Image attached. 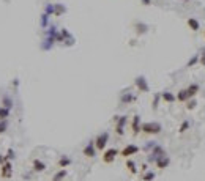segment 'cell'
Returning <instances> with one entry per match:
<instances>
[{"instance_id": "obj_34", "label": "cell", "mask_w": 205, "mask_h": 181, "mask_svg": "<svg viewBox=\"0 0 205 181\" xmlns=\"http://www.w3.org/2000/svg\"><path fill=\"white\" fill-rule=\"evenodd\" d=\"M5 162V156H2V155H0V165H2Z\"/></svg>"}, {"instance_id": "obj_30", "label": "cell", "mask_w": 205, "mask_h": 181, "mask_svg": "<svg viewBox=\"0 0 205 181\" xmlns=\"http://www.w3.org/2000/svg\"><path fill=\"white\" fill-rule=\"evenodd\" d=\"M46 14L49 16V14H54V5H47L46 6Z\"/></svg>"}, {"instance_id": "obj_9", "label": "cell", "mask_w": 205, "mask_h": 181, "mask_svg": "<svg viewBox=\"0 0 205 181\" xmlns=\"http://www.w3.org/2000/svg\"><path fill=\"white\" fill-rule=\"evenodd\" d=\"M142 128V121H141V117L139 115H134L133 117V121H131V131H133V135H137Z\"/></svg>"}, {"instance_id": "obj_24", "label": "cell", "mask_w": 205, "mask_h": 181, "mask_svg": "<svg viewBox=\"0 0 205 181\" xmlns=\"http://www.w3.org/2000/svg\"><path fill=\"white\" fill-rule=\"evenodd\" d=\"M188 128H189V121H186V120H185V121L180 124V129H178V132H180V134H183V132H186V129H188Z\"/></svg>"}, {"instance_id": "obj_19", "label": "cell", "mask_w": 205, "mask_h": 181, "mask_svg": "<svg viewBox=\"0 0 205 181\" xmlns=\"http://www.w3.org/2000/svg\"><path fill=\"white\" fill-rule=\"evenodd\" d=\"M66 10H65V6L63 5H54V14H55V16H60V14H63V13H65Z\"/></svg>"}, {"instance_id": "obj_2", "label": "cell", "mask_w": 205, "mask_h": 181, "mask_svg": "<svg viewBox=\"0 0 205 181\" xmlns=\"http://www.w3.org/2000/svg\"><path fill=\"white\" fill-rule=\"evenodd\" d=\"M107 142H109V132L107 131H104V132H101V134H98L95 137V147H96L98 151H104Z\"/></svg>"}, {"instance_id": "obj_31", "label": "cell", "mask_w": 205, "mask_h": 181, "mask_svg": "<svg viewBox=\"0 0 205 181\" xmlns=\"http://www.w3.org/2000/svg\"><path fill=\"white\" fill-rule=\"evenodd\" d=\"M47 18H49V16L44 13V14H43V19H41V24H43L44 27H46V24H47Z\"/></svg>"}, {"instance_id": "obj_23", "label": "cell", "mask_w": 205, "mask_h": 181, "mask_svg": "<svg viewBox=\"0 0 205 181\" xmlns=\"http://www.w3.org/2000/svg\"><path fill=\"white\" fill-rule=\"evenodd\" d=\"M155 179V172H145L142 175V181H153Z\"/></svg>"}, {"instance_id": "obj_14", "label": "cell", "mask_w": 205, "mask_h": 181, "mask_svg": "<svg viewBox=\"0 0 205 181\" xmlns=\"http://www.w3.org/2000/svg\"><path fill=\"white\" fill-rule=\"evenodd\" d=\"M32 167H33L35 172H44L46 170V164L43 161H39V159H33L32 161Z\"/></svg>"}, {"instance_id": "obj_29", "label": "cell", "mask_w": 205, "mask_h": 181, "mask_svg": "<svg viewBox=\"0 0 205 181\" xmlns=\"http://www.w3.org/2000/svg\"><path fill=\"white\" fill-rule=\"evenodd\" d=\"M159 98H161V93H158V95L155 96V99H153V109H158V101H159Z\"/></svg>"}, {"instance_id": "obj_10", "label": "cell", "mask_w": 205, "mask_h": 181, "mask_svg": "<svg viewBox=\"0 0 205 181\" xmlns=\"http://www.w3.org/2000/svg\"><path fill=\"white\" fill-rule=\"evenodd\" d=\"M199 90H200V87L197 85V83H191V85H188L185 88V91H186V99L189 101L191 98H194V96L199 93Z\"/></svg>"}, {"instance_id": "obj_5", "label": "cell", "mask_w": 205, "mask_h": 181, "mask_svg": "<svg viewBox=\"0 0 205 181\" xmlns=\"http://www.w3.org/2000/svg\"><path fill=\"white\" fill-rule=\"evenodd\" d=\"M134 85L136 88H137L141 93H148L150 91V87H148V83H147V79L144 76H137L134 79Z\"/></svg>"}, {"instance_id": "obj_35", "label": "cell", "mask_w": 205, "mask_h": 181, "mask_svg": "<svg viewBox=\"0 0 205 181\" xmlns=\"http://www.w3.org/2000/svg\"><path fill=\"white\" fill-rule=\"evenodd\" d=\"M203 36H205V30H203Z\"/></svg>"}, {"instance_id": "obj_7", "label": "cell", "mask_w": 205, "mask_h": 181, "mask_svg": "<svg viewBox=\"0 0 205 181\" xmlns=\"http://www.w3.org/2000/svg\"><path fill=\"white\" fill-rule=\"evenodd\" d=\"M0 176L5 178V179H10L13 176V164L11 161H5L2 164V170H0Z\"/></svg>"}, {"instance_id": "obj_4", "label": "cell", "mask_w": 205, "mask_h": 181, "mask_svg": "<svg viewBox=\"0 0 205 181\" xmlns=\"http://www.w3.org/2000/svg\"><path fill=\"white\" fill-rule=\"evenodd\" d=\"M114 120L117 121V124H115V134L117 135H123V134H125V126H126V123H128V117L126 115L115 117Z\"/></svg>"}, {"instance_id": "obj_1", "label": "cell", "mask_w": 205, "mask_h": 181, "mask_svg": "<svg viewBox=\"0 0 205 181\" xmlns=\"http://www.w3.org/2000/svg\"><path fill=\"white\" fill-rule=\"evenodd\" d=\"M141 131L144 134H148V135H156L162 131V126L158 121H147V123H142Z\"/></svg>"}, {"instance_id": "obj_33", "label": "cell", "mask_w": 205, "mask_h": 181, "mask_svg": "<svg viewBox=\"0 0 205 181\" xmlns=\"http://www.w3.org/2000/svg\"><path fill=\"white\" fill-rule=\"evenodd\" d=\"M141 2H142V5H150V3H152V0H141Z\"/></svg>"}, {"instance_id": "obj_15", "label": "cell", "mask_w": 205, "mask_h": 181, "mask_svg": "<svg viewBox=\"0 0 205 181\" xmlns=\"http://www.w3.org/2000/svg\"><path fill=\"white\" fill-rule=\"evenodd\" d=\"M126 169H128V172H129L131 175H136V173H137V167H136L134 161H131V159L126 161Z\"/></svg>"}, {"instance_id": "obj_3", "label": "cell", "mask_w": 205, "mask_h": 181, "mask_svg": "<svg viewBox=\"0 0 205 181\" xmlns=\"http://www.w3.org/2000/svg\"><path fill=\"white\" fill-rule=\"evenodd\" d=\"M117 156H118V150L117 148H107L103 153V162L104 164H112Z\"/></svg>"}, {"instance_id": "obj_22", "label": "cell", "mask_w": 205, "mask_h": 181, "mask_svg": "<svg viewBox=\"0 0 205 181\" xmlns=\"http://www.w3.org/2000/svg\"><path fill=\"white\" fill-rule=\"evenodd\" d=\"M2 104H3V107H6V109H11V107H13V99L10 98V96H3Z\"/></svg>"}, {"instance_id": "obj_17", "label": "cell", "mask_w": 205, "mask_h": 181, "mask_svg": "<svg viewBox=\"0 0 205 181\" xmlns=\"http://www.w3.org/2000/svg\"><path fill=\"white\" fill-rule=\"evenodd\" d=\"M68 175V172H66V169H60L55 175H54V178H52V181H62L65 176Z\"/></svg>"}, {"instance_id": "obj_27", "label": "cell", "mask_w": 205, "mask_h": 181, "mask_svg": "<svg viewBox=\"0 0 205 181\" xmlns=\"http://www.w3.org/2000/svg\"><path fill=\"white\" fill-rule=\"evenodd\" d=\"M196 107V99H189V101H186V109L188 110H193Z\"/></svg>"}, {"instance_id": "obj_18", "label": "cell", "mask_w": 205, "mask_h": 181, "mask_svg": "<svg viewBox=\"0 0 205 181\" xmlns=\"http://www.w3.org/2000/svg\"><path fill=\"white\" fill-rule=\"evenodd\" d=\"M134 99H136V96H133L131 93H123V96H121L120 101H121L123 104H129V103H133Z\"/></svg>"}, {"instance_id": "obj_32", "label": "cell", "mask_w": 205, "mask_h": 181, "mask_svg": "<svg viewBox=\"0 0 205 181\" xmlns=\"http://www.w3.org/2000/svg\"><path fill=\"white\" fill-rule=\"evenodd\" d=\"M199 63H200L202 66H205V54L202 55V57H199Z\"/></svg>"}, {"instance_id": "obj_12", "label": "cell", "mask_w": 205, "mask_h": 181, "mask_svg": "<svg viewBox=\"0 0 205 181\" xmlns=\"http://www.w3.org/2000/svg\"><path fill=\"white\" fill-rule=\"evenodd\" d=\"M161 99H162L164 103H167V104H172V103L177 101V96H175L174 93H170V91H162V93H161Z\"/></svg>"}, {"instance_id": "obj_6", "label": "cell", "mask_w": 205, "mask_h": 181, "mask_svg": "<svg viewBox=\"0 0 205 181\" xmlns=\"http://www.w3.org/2000/svg\"><path fill=\"white\" fill-rule=\"evenodd\" d=\"M137 153H139V147H137V145H133V143H129V145H126L125 148H123V150L120 151V156H123V158L129 159L131 156L137 155Z\"/></svg>"}, {"instance_id": "obj_25", "label": "cell", "mask_w": 205, "mask_h": 181, "mask_svg": "<svg viewBox=\"0 0 205 181\" xmlns=\"http://www.w3.org/2000/svg\"><path fill=\"white\" fill-rule=\"evenodd\" d=\"M8 128V121L6 120H0V134H3Z\"/></svg>"}, {"instance_id": "obj_26", "label": "cell", "mask_w": 205, "mask_h": 181, "mask_svg": "<svg viewBox=\"0 0 205 181\" xmlns=\"http://www.w3.org/2000/svg\"><path fill=\"white\" fill-rule=\"evenodd\" d=\"M11 159H14V150L13 148H10L8 153L5 155V161H11Z\"/></svg>"}, {"instance_id": "obj_13", "label": "cell", "mask_w": 205, "mask_h": 181, "mask_svg": "<svg viewBox=\"0 0 205 181\" xmlns=\"http://www.w3.org/2000/svg\"><path fill=\"white\" fill-rule=\"evenodd\" d=\"M186 24H188V27L193 32H199L200 30V24H199V21L196 19V18H189L188 21H186Z\"/></svg>"}, {"instance_id": "obj_16", "label": "cell", "mask_w": 205, "mask_h": 181, "mask_svg": "<svg viewBox=\"0 0 205 181\" xmlns=\"http://www.w3.org/2000/svg\"><path fill=\"white\" fill-rule=\"evenodd\" d=\"M70 164H71V159L68 158V156H62V158L59 159V167H60V169H66Z\"/></svg>"}, {"instance_id": "obj_21", "label": "cell", "mask_w": 205, "mask_h": 181, "mask_svg": "<svg viewBox=\"0 0 205 181\" xmlns=\"http://www.w3.org/2000/svg\"><path fill=\"white\" fill-rule=\"evenodd\" d=\"M10 117V109H6V107H0V120H6Z\"/></svg>"}, {"instance_id": "obj_28", "label": "cell", "mask_w": 205, "mask_h": 181, "mask_svg": "<svg viewBox=\"0 0 205 181\" xmlns=\"http://www.w3.org/2000/svg\"><path fill=\"white\" fill-rule=\"evenodd\" d=\"M199 57H200V55H196V57H193V58H191V60L188 62V65H186V66H188V68H191L193 65H196V63L199 62Z\"/></svg>"}, {"instance_id": "obj_20", "label": "cell", "mask_w": 205, "mask_h": 181, "mask_svg": "<svg viewBox=\"0 0 205 181\" xmlns=\"http://www.w3.org/2000/svg\"><path fill=\"white\" fill-rule=\"evenodd\" d=\"M177 101H178V103H186L188 101L186 99V91H185V88L177 93Z\"/></svg>"}, {"instance_id": "obj_8", "label": "cell", "mask_w": 205, "mask_h": 181, "mask_svg": "<svg viewBox=\"0 0 205 181\" xmlns=\"http://www.w3.org/2000/svg\"><path fill=\"white\" fill-rule=\"evenodd\" d=\"M82 155H84L85 158H95L96 156V147H95V142H88L84 150H82Z\"/></svg>"}, {"instance_id": "obj_11", "label": "cell", "mask_w": 205, "mask_h": 181, "mask_svg": "<svg viewBox=\"0 0 205 181\" xmlns=\"http://www.w3.org/2000/svg\"><path fill=\"white\" fill-rule=\"evenodd\" d=\"M155 164H156L158 169H166V167H169V164H170V159H169V156L166 155V156L158 158V159L155 161Z\"/></svg>"}]
</instances>
